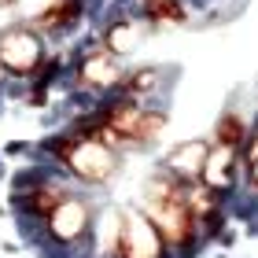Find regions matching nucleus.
<instances>
[{
  "label": "nucleus",
  "mask_w": 258,
  "mask_h": 258,
  "mask_svg": "<svg viewBox=\"0 0 258 258\" xmlns=\"http://www.w3.org/2000/svg\"><path fill=\"white\" fill-rule=\"evenodd\" d=\"M144 214L155 221V229L162 232L166 247H192L196 243V210H192V192L188 184L177 181L173 173H162V177H151L144 184V199H140Z\"/></svg>",
  "instance_id": "f257e3e1"
},
{
  "label": "nucleus",
  "mask_w": 258,
  "mask_h": 258,
  "mask_svg": "<svg viewBox=\"0 0 258 258\" xmlns=\"http://www.w3.org/2000/svg\"><path fill=\"white\" fill-rule=\"evenodd\" d=\"M52 155L85 184H103L118 173V151L107 148L92 129H78L52 140Z\"/></svg>",
  "instance_id": "f03ea898"
},
{
  "label": "nucleus",
  "mask_w": 258,
  "mask_h": 258,
  "mask_svg": "<svg viewBox=\"0 0 258 258\" xmlns=\"http://www.w3.org/2000/svg\"><path fill=\"white\" fill-rule=\"evenodd\" d=\"M44 63V41L41 33L26 26V22H15L0 33V67L15 78H30L37 74Z\"/></svg>",
  "instance_id": "7ed1b4c3"
},
{
  "label": "nucleus",
  "mask_w": 258,
  "mask_h": 258,
  "mask_svg": "<svg viewBox=\"0 0 258 258\" xmlns=\"http://www.w3.org/2000/svg\"><path fill=\"white\" fill-rule=\"evenodd\" d=\"M92 229V207L78 196H63L48 214H44V232H48L52 243H63V247H74L89 236Z\"/></svg>",
  "instance_id": "20e7f679"
},
{
  "label": "nucleus",
  "mask_w": 258,
  "mask_h": 258,
  "mask_svg": "<svg viewBox=\"0 0 258 258\" xmlns=\"http://www.w3.org/2000/svg\"><path fill=\"white\" fill-rule=\"evenodd\" d=\"M118 254L122 258H166V240L155 229L144 210H122V232H118Z\"/></svg>",
  "instance_id": "39448f33"
},
{
  "label": "nucleus",
  "mask_w": 258,
  "mask_h": 258,
  "mask_svg": "<svg viewBox=\"0 0 258 258\" xmlns=\"http://www.w3.org/2000/svg\"><path fill=\"white\" fill-rule=\"evenodd\" d=\"M210 155V144L207 140H184V144H177L166 155V173H173L177 181H199V173H203V162Z\"/></svg>",
  "instance_id": "423d86ee"
},
{
  "label": "nucleus",
  "mask_w": 258,
  "mask_h": 258,
  "mask_svg": "<svg viewBox=\"0 0 258 258\" xmlns=\"http://www.w3.org/2000/svg\"><path fill=\"white\" fill-rule=\"evenodd\" d=\"M78 78H81V85H89V89H111V85H118V81H122L118 55L107 52V48L85 55V63H81Z\"/></svg>",
  "instance_id": "0eeeda50"
},
{
  "label": "nucleus",
  "mask_w": 258,
  "mask_h": 258,
  "mask_svg": "<svg viewBox=\"0 0 258 258\" xmlns=\"http://www.w3.org/2000/svg\"><path fill=\"white\" fill-rule=\"evenodd\" d=\"M232 170H236V148L214 144V148H210V155H207V162H203L199 181H203L210 192H225L232 184Z\"/></svg>",
  "instance_id": "6e6552de"
},
{
  "label": "nucleus",
  "mask_w": 258,
  "mask_h": 258,
  "mask_svg": "<svg viewBox=\"0 0 258 258\" xmlns=\"http://www.w3.org/2000/svg\"><path fill=\"white\" fill-rule=\"evenodd\" d=\"M137 41H140V26H137V22H129V19H114L111 26L103 30V48L114 52V55L129 52Z\"/></svg>",
  "instance_id": "1a4fd4ad"
},
{
  "label": "nucleus",
  "mask_w": 258,
  "mask_h": 258,
  "mask_svg": "<svg viewBox=\"0 0 258 258\" xmlns=\"http://www.w3.org/2000/svg\"><path fill=\"white\" fill-rule=\"evenodd\" d=\"M67 196V188H59V184H37V188H30V192H22L19 203L30 210V214H48V210L59 203V199Z\"/></svg>",
  "instance_id": "9d476101"
},
{
  "label": "nucleus",
  "mask_w": 258,
  "mask_h": 258,
  "mask_svg": "<svg viewBox=\"0 0 258 258\" xmlns=\"http://www.w3.org/2000/svg\"><path fill=\"white\" fill-rule=\"evenodd\" d=\"M140 8H144V19H151L159 26H181L184 22V8L181 0H140Z\"/></svg>",
  "instance_id": "9b49d317"
},
{
  "label": "nucleus",
  "mask_w": 258,
  "mask_h": 258,
  "mask_svg": "<svg viewBox=\"0 0 258 258\" xmlns=\"http://www.w3.org/2000/svg\"><path fill=\"white\" fill-rule=\"evenodd\" d=\"M78 11H81L78 0H59L55 8H48V11L37 19V26H41L44 33H59V30H67V26H74Z\"/></svg>",
  "instance_id": "f8f14e48"
},
{
  "label": "nucleus",
  "mask_w": 258,
  "mask_h": 258,
  "mask_svg": "<svg viewBox=\"0 0 258 258\" xmlns=\"http://www.w3.org/2000/svg\"><path fill=\"white\" fill-rule=\"evenodd\" d=\"M218 144L236 148V151L247 144V122H243L236 111H225V114L218 118Z\"/></svg>",
  "instance_id": "ddd939ff"
},
{
  "label": "nucleus",
  "mask_w": 258,
  "mask_h": 258,
  "mask_svg": "<svg viewBox=\"0 0 258 258\" xmlns=\"http://www.w3.org/2000/svg\"><path fill=\"white\" fill-rule=\"evenodd\" d=\"M118 85L129 92V96H144V92H151V89H159V70H151V67H144V70H137V74H122V81Z\"/></svg>",
  "instance_id": "4468645a"
},
{
  "label": "nucleus",
  "mask_w": 258,
  "mask_h": 258,
  "mask_svg": "<svg viewBox=\"0 0 258 258\" xmlns=\"http://www.w3.org/2000/svg\"><path fill=\"white\" fill-rule=\"evenodd\" d=\"M251 184H254V188H258V159L251 162Z\"/></svg>",
  "instance_id": "2eb2a0df"
},
{
  "label": "nucleus",
  "mask_w": 258,
  "mask_h": 258,
  "mask_svg": "<svg viewBox=\"0 0 258 258\" xmlns=\"http://www.w3.org/2000/svg\"><path fill=\"white\" fill-rule=\"evenodd\" d=\"M0 4H11V0H0Z\"/></svg>",
  "instance_id": "dca6fc26"
}]
</instances>
